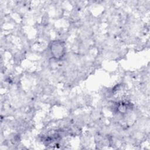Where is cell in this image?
<instances>
[{"instance_id": "6da1fadb", "label": "cell", "mask_w": 150, "mask_h": 150, "mask_svg": "<svg viewBox=\"0 0 150 150\" xmlns=\"http://www.w3.org/2000/svg\"><path fill=\"white\" fill-rule=\"evenodd\" d=\"M50 50L54 57L60 58L64 54L65 47L64 43L60 41H54L51 45Z\"/></svg>"}]
</instances>
